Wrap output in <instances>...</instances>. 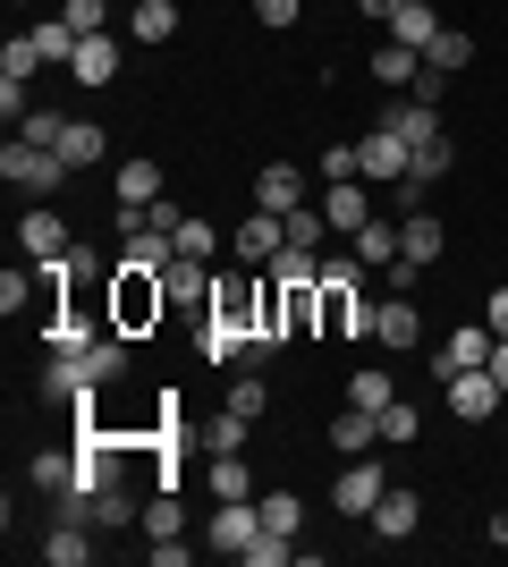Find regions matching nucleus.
Wrapping results in <instances>:
<instances>
[{
  "label": "nucleus",
  "instance_id": "f257e3e1",
  "mask_svg": "<svg viewBox=\"0 0 508 567\" xmlns=\"http://www.w3.org/2000/svg\"><path fill=\"white\" fill-rule=\"evenodd\" d=\"M162 313H169L162 271H111V331L145 339V331H162Z\"/></svg>",
  "mask_w": 508,
  "mask_h": 567
},
{
  "label": "nucleus",
  "instance_id": "f03ea898",
  "mask_svg": "<svg viewBox=\"0 0 508 567\" xmlns=\"http://www.w3.org/2000/svg\"><path fill=\"white\" fill-rule=\"evenodd\" d=\"M0 178H9V187H25V195H60V187H69V162H60L51 144L9 136V144H0Z\"/></svg>",
  "mask_w": 508,
  "mask_h": 567
},
{
  "label": "nucleus",
  "instance_id": "7ed1b4c3",
  "mask_svg": "<svg viewBox=\"0 0 508 567\" xmlns=\"http://www.w3.org/2000/svg\"><path fill=\"white\" fill-rule=\"evenodd\" d=\"M255 322H238V313H204V331H195V355L204 364H255Z\"/></svg>",
  "mask_w": 508,
  "mask_h": 567
},
{
  "label": "nucleus",
  "instance_id": "20e7f679",
  "mask_svg": "<svg viewBox=\"0 0 508 567\" xmlns=\"http://www.w3.org/2000/svg\"><path fill=\"white\" fill-rule=\"evenodd\" d=\"M382 492H390V466L348 457V474L331 483V508H339V517H373V508H382Z\"/></svg>",
  "mask_w": 508,
  "mask_h": 567
},
{
  "label": "nucleus",
  "instance_id": "39448f33",
  "mask_svg": "<svg viewBox=\"0 0 508 567\" xmlns=\"http://www.w3.org/2000/svg\"><path fill=\"white\" fill-rule=\"evenodd\" d=\"M356 169H364V187H398L415 169L407 136H390V127H373V136H356Z\"/></svg>",
  "mask_w": 508,
  "mask_h": 567
},
{
  "label": "nucleus",
  "instance_id": "423d86ee",
  "mask_svg": "<svg viewBox=\"0 0 508 567\" xmlns=\"http://www.w3.org/2000/svg\"><path fill=\"white\" fill-rule=\"evenodd\" d=\"M440 390H449V415H466V424H484V415H500V406H508V390H500V373H491V364L449 373Z\"/></svg>",
  "mask_w": 508,
  "mask_h": 567
},
{
  "label": "nucleus",
  "instance_id": "0eeeda50",
  "mask_svg": "<svg viewBox=\"0 0 508 567\" xmlns=\"http://www.w3.org/2000/svg\"><path fill=\"white\" fill-rule=\"evenodd\" d=\"M69 246H76V237H69V220L51 213V204H34V213L18 220V255L25 262H51V255H69Z\"/></svg>",
  "mask_w": 508,
  "mask_h": 567
},
{
  "label": "nucleus",
  "instance_id": "6e6552de",
  "mask_svg": "<svg viewBox=\"0 0 508 567\" xmlns=\"http://www.w3.org/2000/svg\"><path fill=\"white\" fill-rule=\"evenodd\" d=\"M475 364H491V322H466V331H449L433 348V373L449 381V373H475Z\"/></svg>",
  "mask_w": 508,
  "mask_h": 567
},
{
  "label": "nucleus",
  "instance_id": "1a4fd4ad",
  "mask_svg": "<svg viewBox=\"0 0 508 567\" xmlns=\"http://www.w3.org/2000/svg\"><path fill=\"white\" fill-rule=\"evenodd\" d=\"M162 280H169V313H212V288H220V280H212L195 255H178Z\"/></svg>",
  "mask_w": 508,
  "mask_h": 567
},
{
  "label": "nucleus",
  "instance_id": "9d476101",
  "mask_svg": "<svg viewBox=\"0 0 508 567\" xmlns=\"http://www.w3.org/2000/svg\"><path fill=\"white\" fill-rule=\"evenodd\" d=\"M255 534H263V508H255V499H212V550H229V559H238Z\"/></svg>",
  "mask_w": 508,
  "mask_h": 567
},
{
  "label": "nucleus",
  "instance_id": "9b49d317",
  "mask_svg": "<svg viewBox=\"0 0 508 567\" xmlns=\"http://www.w3.org/2000/svg\"><path fill=\"white\" fill-rule=\"evenodd\" d=\"M322 220H331L339 237H356L364 220H373V195H364V178H331V187H322Z\"/></svg>",
  "mask_w": 508,
  "mask_h": 567
},
{
  "label": "nucleus",
  "instance_id": "f8f14e48",
  "mask_svg": "<svg viewBox=\"0 0 508 567\" xmlns=\"http://www.w3.org/2000/svg\"><path fill=\"white\" fill-rule=\"evenodd\" d=\"M373 339H382L390 355H415V348H424V313H415V297H382V322H373Z\"/></svg>",
  "mask_w": 508,
  "mask_h": 567
},
{
  "label": "nucleus",
  "instance_id": "ddd939ff",
  "mask_svg": "<svg viewBox=\"0 0 508 567\" xmlns=\"http://www.w3.org/2000/svg\"><path fill=\"white\" fill-rule=\"evenodd\" d=\"M43 399H60V406H94V373H85V355H60V348H51V364H43Z\"/></svg>",
  "mask_w": 508,
  "mask_h": 567
},
{
  "label": "nucleus",
  "instance_id": "4468645a",
  "mask_svg": "<svg viewBox=\"0 0 508 567\" xmlns=\"http://www.w3.org/2000/svg\"><path fill=\"white\" fill-rule=\"evenodd\" d=\"M373 441H382V415L348 399V406L331 415V450H339V457H373Z\"/></svg>",
  "mask_w": 508,
  "mask_h": 567
},
{
  "label": "nucleus",
  "instance_id": "2eb2a0df",
  "mask_svg": "<svg viewBox=\"0 0 508 567\" xmlns=\"http://www.w3.org/2000/svg\"><path fill=\"white\" fill-rule=\"evenodd\" d=\"M255 204H263V213H297V204H305V169L297 162H263L255 169Z\"/></svg>",
  "mask_w": 508,
  "mask_h": 567
},
{
  "label": "nucleus",
  "instance_id": "dca6fc26",
  "mask_svg": "<svg viewBox=\"0 0 508 567\" xmlns=\"http://www.w3.org/2000/svg\"><path fill=\"white\" fill-rule=\"evenodd\" d=\"M373 127H390V136H407V153H415V144H424V136L440 127V111H433V102H415V94H390Z\"/></svg>",
  "mask_w": 508,
  "mask_h": 567
},
{
  "label": "nucleus",
  "instance_id": "f3484780",
  "mask_svg": "<svg viewBox=\"0 0 508 567\" xmlns=\"http://www.w3.org/2000/svg\"><path fill=\"white\" fill-rule=\"evenodd\" d=\"M280 246H289V220L255 204V213L238 220V262H271V255H280Z\"/></svg>",
  "mask_w": 508,
  "mask_h": 567
},
{
  "label": "nucleus",
  "instance_id": "a211bd4d",
  "mask_svg": "<svg viewBox=\"0 0 508 567\" xmlns=\"http://www.w3.org/2000/svg\"><path fill=\"white\" fill-rule=\"evenodd\" d=\"M415 525H424V499H415L407 483H390V492H382V508H373V534H382V543H407Z\"/></svg>",
  "mask_w": 508,
  "mask_h": 567
},
{
  "label": "nucleus",
  "instance_id": "6ab92c4d",
  "mask_svg": "<svg viewBox=\"0 0 508 567\" xmlns=\"http://www.w3.org/2000/svg\"><path fill=\"white\" fill-rule=\"evenodd\" d=\"M246 432H255V424H246L238 406H220V415L195 424V450H204V457H246Z\"/></svg>",
  "mask_w": 508,
  "mask_h": 567
},
{
  "label": "nucleus",
  "instance_id": "aec40b11",
  "mask_svg": "<svg viewBox=\"0 0 508 567\" xmlns=\"http://www.w3.org/2000/svg\"><path fill=\"white\" fill-rule=\"evenodd\" d=\"M440 246H449V229H440L433 213H407V220H398V255H407V262H424V271H433Z\"/></svg>",
  "mask_w": 508,
  "mask_h": 567
},
{
  "label": "nucleus",
  "instance_id": "412c9836",
  "mask_svg": "<svg viewBox=\"0 0 508 567\" xmlns=\"http://www.w3.org/2000/svg\"><path fill=\"white\" fill-rule=\"evenodd\" d=\"M69 76L76 85H111V76H120V43H111V34H85L76 60H69Z\"/></svg>",
  "mask_w": 508,
  "mask_h": 567
},
{
  "label": "nucleus",
  "instance_id": "4be33fe9",
  "mask_svg": "<svg viewBox=\"0 0 508 567\" xmlns=\"http://www.w3.org/2000/svg\"><path fill=\"white\" fill-rule=\"evenodd\" d=\"M348 246H356V262H364V271H382V262H398V220H390V213H373L356 237H348Z\"/></svg>",
  "mask_w": 508,
  "mask_h": 567
},
{
  "label": "nucleus",
  "instance_id": "5701e85b",
  "mask_svg": "<svg viewBox=\"0 0 508 567\" xmlns=\"http://www.w3.org/2000/svg\"><path fill=\"white\" fill-rule=\"evenodd\" d=\"M102 153H111V127H94V118H69V136H60V162H69V169H94Z\"/></svg>",
  "mask_w": 508,
  "mask_h": 567
},
{
  "label": "nucleus",
  "instance_id": "b1692460",
  "mask_svg": "<svg viewBox=\"0 0 508 567\" xmlns=\"http://www.w3.org/2000/svg\"><path fill=\"white\" fill-rule=\"evenodd\" d=\"M85 373H94V390H111V381H127V331H102L94 348H85Z\"/></svg>",
  "mask_w": 508,
  "mask_h": 567
},
{
  "label": "nucleus",
  "instance_id": "393cba45",
  "mask_svg": "<svg viewBox=\"0 0 508 567\" xmlns=\"http://www.w3.org/2000/svg\"><path fill=\"white\" fill-rule=\"evenodd\" d=\"M127 34H136V43H169V34H178V0H136V9H127Z\"/></svg>",
  "mask_w": 508,
  "mask_h": 567
},
{
  "label": "nucleus",
  "instance_id": "a878e982",
  "mask_svg": "<svg viewBox=\"0 0 508 567\" xmlns=\"http://www.w3.org/2000/svg\"><path fill=\"white\" fill-rule=\"evenodd\" d=\"M364 69L382 76L390 94H407V85H415V69H424V51H407V43H382V51H373V60H364Z\"/></svg>",
  "mask_w": 508,
  "mask_h": 567
},
{
  "label": "nucleus",
  "instance_id": "bb28decb",
  "mask_svg": "<svg viewBox=\"0 0 508 567\" xmlns=\"http://www.w3.org/2000/svg\"><path fill=\"white\" fill-rule=\"evenodd\" d=\"M433 34H440V18H433V0H407L398 18H390V43H407V51H433Z\"/></svg>",
  "mask_w": 508,
  "mask_h": 567
},
{
  "label": "nucleus",
  "instance_id": "cd10ccee",
  "mask_svg": "<svg viewBox=\"0 0 508 567\" xmlns=\"http://www.w3.org/2000/svg\"><path fill=\"white\" fill-rule=\"evenodd\" d=\"M111 187H120V204H136V213H145V204H162V162H120V178H111Z\"/></svg>",
  "mask_w": 508,
  "mask_h": 567
},
{
  "label": "nucleus",
  "instance_id": "c85d7f7f",
  "mask_svg": "<svg viewBox=\"0 0 508 567\" xmlns=\"http://www.w3.org/2000/svg\"><path fill=\"white\" fill-rule=\"evenodd\" d=\"M229 406H238L246 424H263V415H271V381H263V364H246V373L229 381Z\"/></svg>",
  "mask_w": 508,
  "mask_h": 567
},
{
  "label": "nucleus",
  "instance_id": "c756f323",
  "mask_svg": "<svg viewBox=\"0 0 508 567\" xmlns=\"http://www.w3.org/2000/svg\"><path fill=\"white\" fill-rule=\"evenodd\" d=\"M204 483H212V499H255V474H246V457H204Z\"/></svg>",
  "mask_w": 508,
  "mask_h": 567
},
{
  "label": "nucleus",
  "instance_id": "7c9ffc66",
  "mask_svg": "<svg viewBox=\"0 0 508 567\" xmlns=\"http://www.w3.org/2000/svg\"><path fill=\"white\" fill-rule=\"evenodd\" d=\"M255 508H263V534H289L297 543V525H305V499L297 492H255Z\"/></svg>",
  "mask_w": 508,
  "mask_h": 567
},
{
  "label": "nucleus",
  "instance_id": "2f4dec72",
  "mask_svg": "<svg viewBox=\"0 0 508 567\" xmlns=\"http://www.w3.org/2000/svg\"><path fill=\"white\" fill-rule=\"evenodd\" d=\"M76 43H85V34H76L69 18H43V25H34V51H43L51 69H69V60H76Z\"/></svg>",
  "mask_w": 508,
  "mask_h": 567
},
{
  "label": "nucleus",
  "instance_id": "473e14b6",
  "mask_svg": "<svg viewBox=\"0 0 508 567\" xmlns=\"http://www.w3.org/2000/svg\"><path fill=\"white\" fill-rule=\"evenodd\" d=\"M449 162H458V144H449V136L433 127V136L415 144V169H407V178H424V187H433V178H449Z\"/></svg>",
  "mask_w": 508,
  "mask_h": 567
},
{
  "label": "nucleus",
  "instance_id": "72a5a7b5",
  "mask_svg": "<svg viewBox=\"0 0 508 567\" xmlns=\"http://www.w3.org/2000/svg\"><path fill=\"white\" fill-rule=\"evenodd\" d=\"M348 399H356V406H373V415H382V406L398 399V381H390L382 364H356V381H348Z\"/></svg>",
  "mask_w": 508,
  "mask_h": 567
},
{
  "label": "nucleus",
  "instance_id": "f704fd0d",
  "mask_svg": "<svg viewBox=\"0 0 508 567\" xmlns=\"http://www.w3.org/2000/svg\"><path fill=\"white\" fill-rule=\"evenodd\" d=\"M43 559H51V567H85V559H94V543H85V534L60 517V525H51V543H43Z\"/></svg>",
  "mask_w": 508,
  "mask_h": 567
},
{
  "label": "nucleus",
  "instance_id": "c9c22d12",
  "mask_svg": "<svg viewBox=\"0 0 508 567\" xmlns=\"http://www.w3.org/2000/svg\"><path fill=\"white\" fill-rule=\"evenodd\" d=\"M424 60H433L440 76H449V69H466V60H475V34H458V25H440V34H433V51H424Z\"/></svg>",
  "mask_w": 508,
  "mask_h": 567
},
{
  "label": "nucleus",
  "instance_id": "e433bc0d",
  "mask_svg": "<svg viewBox=\"0 0 508 567\" xmlns=\"http://www.w3.org/2000/svg\"><path fill=\"white\" fill-rule=\"evenodd\" d=\"M127 517H136V499H127V483L111 474V483L94 492V525H127Z\"/></svg>",
  "mask_w": 508,
  "mask_h": 567
},
{
  "label": "nucleus",
  "instance_id": "4c0bfd02",
  "mask_svg": "<svg viewBox=\"0 0 508 567\" xmlns=\"http://www.w3.org/2000/svg\"><path fill=\"white\" fill-rule=\"evenodd\" d=\"M280 220H289V246H322V237H331L322 204H297V213H280Z\"/></svg>",
  "mask_w": 508,
  "mask_h": 567
},
{
  "label": "nucleus",
  "instance_id": "58836bf2",
  "mask_svg": "<svg viewBox=\"0 0 508 567\" xmlns=\"http://www.w3.org/2000/svg\"><path fill=\"white\" fill-rule=\"evenodd\" d=\"M415 432H424V415H415V406H398V399H390V406H382V441H390V450H407Z\"/></svg>",
  "mask_w": 508,
  "mask_h": 567
},
{
  "label": "nucleus",
  "instance_id": "ea45409f",
  "mask_svg": "<svg viewBox=\"0 0 508 567\" xmlns=\"http://www.w3.org/2000/svg\"><path fill=\"white\" fill-rule=\"evenodd\" d=\"M34 69H43L34 34H9V51H0V76H34Z\"/></svg>",
  "mask_w": 508,
  "mask_h": 567
},
{
  "label": "nucleus",
  "instance_id": "a19ab883",
  "mask_svg": "<svg viewBox=\"0 0 508 567\" xmlns=\"http://www.w3.org/2000/svg\"><path fill=\"white\" fill-rule=\"evenodd\" d=\"M25 144H51V153H60V136H69V118L60 111H25V127H18Z\"/></svg>",
  "mask_w": 508,
  "mask_h": 567
},
{
  "label": "nucleus",
  "instance_id": "79ce46f5",
  "mask_svg": "<svg viewBox=\"0 0 508 567\" xmlns=\"http://www.w3.org/2000/svg\"><path fill=\"white\" fill-rule=\"evenodd\" d=\"M25 474H34V483H43V492H69V483H76V457H34V466H25Z\"/></svg>",
  "mask_w": 508,
  "mask_h": 567
},
{
  "label": "nucleus",
  "instance_id": "37998d69",
  "mask_svg": "<svg viewBox=\"0 0 508 567\" xmlns=\"http://www.w3.org/2000/svg\"><path fill=\"white\" fill-rule=\"evenodd\" d=\"M187 525V508H178V492H153V508H145V534H178Z\"/></svg>",
  "mask_w": 508,
  "mask_h": 567
},
{
  "label": "nucleus",
  "instance_id": "c03bdc74",
  "mask_svg": "<svg viewBox=\"0 0 508 567\" xmlns=\"http://www.w3.org/2000/svg\"><path fill=\"white\" fill-rule=\"evenodd\" d=\"M60 18H69L76 34H102V18H111V0H60Z\"/></svg>",
  "mask_w": 508,
  "mask_h": 567
},
{
  "label": "nucleus",
  "instance_id": "a18cd8bd",
  "mask_svg": "<svg viewBox=\"0 0 508 567\" xmlns=\"http://www.w3.org/2000/svg\"><path fill=\"white\" fill-rule=\"evenodd\" d=\"M34 306V271H0V313H25Z\"/></svg>",
  "mask_w": 508,
  "mask_h": 567
},
{
  "label": "nucleus",
  "instance_id": "49530a36",
  "mask_svg": "<svg viewBox=\"0 0 508 567\" xmlns=\"http://www.w3.org/2000/svg\"><path fill=\"white\" fill-rule=\"evenodd\" d=\"M238 559H246V567H280V559H289V534H255Z\"/></svg>",
  "mask_w": 508,
  "mask_h": 567
},
{
  "label": "nucleus",
  "instance_id": "de8ad7c7",
  "mask_svg": "<svg viewBox=\"0 0 508 567\" xmlns=\"http://www.w3.org/2000/svg\"><path fill=\"white\" fill-rule=\"evenodd\" d=\"M178 255L212 262V220H178Z\"/></svg>",
  "mask_w": 508,
  "mask_h": 567
},
{
  "label": "nucleus",
  "instance_id": "09e8293b",
  "mask_svg": "<svg viewBox=\"0 0 508 567\" xmlns=\"http://www.w3.org/2000/svg\"><path fill=\"white\" fill-rule=\"evenodd\" d=\"M0 118H9V127H25V76H0Z\"/></svg>",
  "mask_w": 508,
  "mask_h": 567
},
{
  "label": "nucleus",
  "instance_id": "8fccbe9b",
  "mask_svg": "<svg viewBox=\"0 0 508 567\" xmlns=\"http://www.w3.org/2000/svg\"><path fill=\"white\" fill-rule=\"evenodd\" d=\"M322 178H364V169H356V144H331V153H322Z\"/></svg>",
  "mask_w": 508,
  "mask_h": 567
},
{
  "label": "nucleus",
  "instance_id": "3c124183",
  "mask_svg": "<svg viewBox=\"0 0 508 567\" xmlns=\"http://www.w3.org/2000/svg\"><path fill=\"white\" fill-rule=\"evenodd\" d=\"M297 9H305V0H255V18H263L271 34H280V25H297Z\"/></svg>",
  "mask_w": 508,
  "mask_h": 567
},
{
  "label": "nucleus",
  "instance_id": "603ef678",
  "mask_svg": "<svg viewBox=\"0 0 508 567\" xmlns=\"http://www.w3.org/2000/svg\"><path fill=\"white\" fill-rule=\"evenodd\" d=\"M187 559H195V550L178 543V534H153V567H187Z\"/></svg>",
  "mask_w": 508,
  "mask_h": 567
},
{
  "label": "nucleus",
  "instance_id": "864d4df0",
  "mask_svg": "<svg viewBox=\"0 0 508 567\" xmlns=\"http://www.w3.org/2000/svg\"><path fill=\"white\" fill-rule=\"evenodd\" d=\"M484 322H491V339H508V280L491 288V313H484Z\"/></svg>",
  "mask_w": 508,
  "mask_h": 567
},
{
  "label": "nucleus",
  "instance_id": "5fc2aeb1",
  "mask_svg": "<svg viewBox=\"0 0 508 567\" xmlns=\"http://www.w3.org/2000/svg\"><path fill=\"white\" fill-rule=\"evenodd\" d=\"M356 9H364V18H382V25H390L398 9H407V0H356Z\"/></svg>",
  "mask_w": 508,
  "mask_h": 567
},
{
  "label": "nucleus",
  "instance_id": "6e6d98bb",
  "mask_svg": "<svg viewBox=\"0 0 508 567\" xmlns=\"http://www.w3.org/2000/svg\"><path fill=\"white\" fill-rule=\"evenodd\" d=\"M491 373H500V390H508V339H491Z\"/></svg>",
  "mask_w": 508,
  "mask_h": 567
},
{
  "label": "nucleus",
  "instance_id": "4d7b16f0",
  "mask_svg": "<svg viewBox=\"0 0 508 567\" xmlns=\"http://www.w3.org/2000/svg\"><path fill=\"white\" fill-rule=\"evenodd\" d=\"M491 550H508V508H500V517H491Z\"/></svg>",
  "mask_w": 508,
  "mask_h": 567
}]
</instances>
